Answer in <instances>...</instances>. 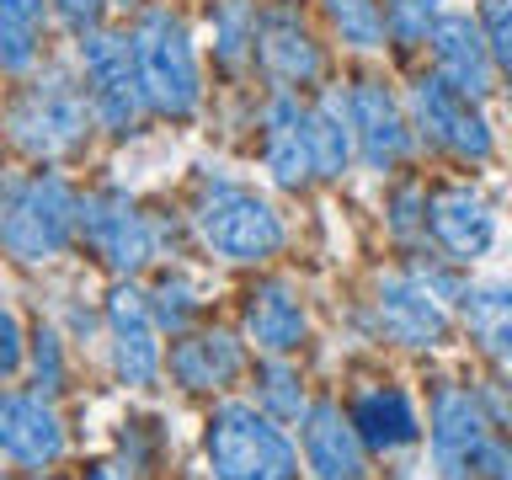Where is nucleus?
<instances>
[{"label":"nucleus","mask_w":512,"mask_h":480,"mask_svg":"<svg viewBox=\"0 0 512 480\" xmlns=\"http://www.w3.org/2000/svg\"><path fill=\"white\" fill-rule=\"evenodd\" d=\"M304 464L315 480H363V438L352 427V416H342L331 400L304 411Z\"/></svg>","instance_id":"obj_16"},{"label":"nucleus","mask_w":512,"mask_h":480,"mask_svg":"<svg viewBox=\"0 0 512 480\" xmlns=\"http://www.w3.org/2000/svg\"><path fill=\"white\" fill-rule=\"evenodd\" d=\"M459 315L491 358H512V283H475L459 294Z\"/></svg>","instance_id":"obj_22"},{"label":"nucleus","mask_w":512,"mask_h":480,"mask_svg":"<svg viewBox=\"0 0 512 480\" xmlns=\"http://www.w3.org/2000/svg\"><path fill=\"white\" fill-rule=\"evenodd\" d=\"M16 363H22V326H16V315L0 304V374H11Z\"/></svg>","instance_id":"obj_33"},{"label":"nucleus","mask_w":512,"mask_h":480,"mask_svg":"<svg viewBox=\"0 0 512 480\" xmlns=\"http://www.w3.org/2000/svg\"><path fill=\"white\" fill-rule=\"evenodd\" d=\"M432 464H438L443 480H470L491 454V422H486V406L459 390V384H443L432 395Z\"/></svg>","instance_id":"obj_7"},{"label":"nucleus","mask_w":512,"mask_h":480,"mask_svg":"<svg viewBox=\"0 0 512 480\" xmlns=\"http://www.w3.org/2000/svg\"><path fill=\"white\" fill-rule=\"evenodd\" d=\"M0 480H6V475H0Z\"/></svg>","instance_id":"obj_39"},{"label":"nucleus","mask_w":512,"mask_h":480,"mask_svg":"<svg viewBox=\"0 0 512 480\" xmlns=\"http://www.w3.org/2000/svg\"><path fill=\"white\" fill-rule=\"evenodd\" d=\"M43 6L48 0H0V70L22 75L43 43Z\"/></svg>","instance_id":"obj_24"},{"label":"nucleus","mask_w":512,"mask_h":480,"mask_svg":"<svg viewBox=\"0 0 512 480\" xmlns=\"http://www.w3.org/2000/svg\"><path fill=\"white\" fill-rule=\"evenodd\" d=\"M480 32L491 43V59L512 75V0H486L480 6Z\"/></svg>","instance_id":"obj_29"},{"label":"nucleus","mask_w":512,"mask_h":480,"mask_svg":"<svg viewBox=\"0 0 512 480\" xmlns=\"http://www.w3.org/2000/svg\"><path fill=\"white\" fill-rule=\"evenodd\" d=\"M59 16H64V27L80 32V38H91L96 27H102V11H107V0H54Z\"/></svg>","instance_id":"obj_32"},{"label":"nucleus","mask_w":512,"mask_h":480,"mask_svg":"<svg viewBox=\"0 0 512 480\" xmlns=\"http://www.w3.org/2000/svg\"><path fill=\"white\" fill-rule=\"evenodd\" d=\"M427 230H432V240H438L448 256H459V262L486 256L491 240H496V224L486 214V203H480L470 187L432 192V198H427Z\"/></svg>","instance_id":"obj_17"},{"label":"nucleus","mask_w":512,"mask_h":480,"mask_svg":"<svg viewBox=\"0 0 512 480\" xmlns=\"http://www.w3.org/2000/svg\"><path fill=\"white\" fill-rule=\"evenodd\" d=\"M347 112H352V139H358V150L374 171H390L411 155V128L400 118V102L384 91V80H358L347 96Z\"/></svg>","instance_id":"obj_12"},{"label":"nucleus","mask_w":512,"mask_h":480,"mask_svg":"<svg viewBox=\"0 0 512 480\" xmlns=\"http://www.w3.org/2000/svg\"><path fill=\"white\" fill-rule=\"evenodd\" d=\"M486 464H491V480H512V443H502V448L491 443Z\"/></svg>","instance_id":"obj_35"},{"label":"nucleus","mask_w":512,"mask_h":480,"mask_svg":"<svg viewBox=\"0 0 512 480\" xmlns=\"http://www.w3.org/2000/svg\"><path fill=\"white\" fill-rule=\"evenodd\" d=\"M32 379H38V390H64V347H59V336L38 326V336H32Z\"/></svg>","instance_id":"obj_30"},{"label":"nucleus","mask_w":512,"mask_h":480,"mask_svg":"<svg viewBox=\"0 0 512 480\" xmlns=\"http://www.w3.org/2000/svg\"><path fill=\"white\" fill-rule=\"evenodd\" d=\"M214 43H219V59L240 70L246 64V48H256V11L251 0H219L214 6Z\"/></svg>","instance_id":"obj_25"},{"label":"nucleus","mask_w":512,"mask_h":480,"mask_svg":"<svg viewBox=\"0 0 512 480\" xmlns=\"http://www.w3.org/2000/svg\"><path fill=\"white\" fill-rule=\"evenodd\" d=\"M427 43H432V59H438V75H443L459 96H470V102L491 96L496 59H491V43H486V32H480V22H475L470 11L438 16V22H432V32H427Z\"/></svg>","instance_id":"obj_10"},{"label":"nucleus","mask_w":512,"mask_h":480,"mask_svg":"<svg viewBox=\"0 0 512 480\" xmlns=\"http://www.w3.org/2000/svg\"><path fill=\"white\" fill-rule=\"evenodd\" d=\"M438 22V0H384V27L395 32L400 48L422 43Z\"/></svg>","instance_id":"obj_27"},{"label":"nucleus","mask_w":512,"mask_h":480,"mask_svg":"<svg viewBox=\"0 0 512 480\" xmlns=\"http://www.w3.org/2000/svg\"><path fill=\"white\" fill-rule=\"evenodd\" d=\"M240 342L224 331H187L182 342L171 347V379L182 390H224L240 374Z\"/></svg>","instance_id":"obj_20"},{"label":"nucleus","mask_w":512,"mask_h":480,"mask_svg":"<svg viewBox=\"0 0 512 480\" xmlns=\"http://www.w3.org/2000/svg\"><path fill=\"white\" fill-rule=\"evenodd\" d=\"M507 107H512V96H507Z\"/></svg>","instance_id":"obj_38"},{"label":"nucleus","mask_w":512,"mask_h":480,"mask_svg":"<svg viewBox=\"0 0 512 480\" xmlns=\"http://www.w3.org/2000/svg\"><path fill=\"white\" fill-rule=\"evenodd\" d=\"M11 144L32 160H64L86 144V91L64 70H48L43 80L16 91L6 112Z\"/></svg>","instance_id":"obj_3"},{"label":"nucleus","mask_w":512,"mask_h":480,"mask_svg":"<svg viewBox=\"0 0 512 480\" xmlns=\"http://www.w3.org/2000/svg\"><path fill=\"white\" fill-rule=\"evenodd\" d=\"M267 134H262V155H267V171L272 182L299 192L315 182V150H310V112H304L288 91H278L262 112Z\"/></svg>","instance_id":"obj_14"},{"label":"nucleus","mask_w":512,"mask_h":480,"mask_svg":"<svg viewBox=\"0 0 512 480\" xmlns=\"http://www.w3.org/2000/svg\"><path fill=\"white\" fill-rule=\"evenodd\" d=\"M80 64H86V102L102 118L107 134H134L139 112H144V86H139V64L134 43L123 32H91L80 43Z\"/></svg>","instance_id":"obj_6"},{"label":"nucleus","mask_w":512,"mask_h":480,"mask_svg":"<svg viewBox=\"0 0 512 480\" xmlns=\"http://www.w3.org/2000/svg\"><path fill=\"white\" fill-rule=\"evenodd\" d=\"M203 448L214 480H299L294 448L256 406H219L208 416Z\"/></svg>","instance_id":"obj_4"},{"label":"nucleus","mask_w":512,"mask_h":480,"mask_svg":"<svg viewBox=\"0 0 512 480\" xmlns=\"http://www.w3.org/2000/svg\"><path fill=\"white\" fill-rule=\"evenodd\" d=\"M0 454L43 470L64 454V422L43 395H0Z\"/></svg>","instance_id":"obj_13"},{"label":"nucleus","mask_w":512,"mask_h":480,"mask_svg":"<svg viewBox=\"0 0 512 480\" xmlns=\"http://www.w3.org/2000/svg\"><path fill=\"white\" fill-rule=\"evenodd\" d=\"M416 208H427V198H422L416 187H400V198H395V235H411Z\"/></svg>","instance_id":"obj_34"},{"label":"nucleus","mask_w":512,"mask_h":480,"mask_svg":"<svg viewBox=\"0 0 512 480\" xmlns=\"http://www.w3.org/2000/svg\"><path fill=\"white\" fill-rule=\"evenodd\" d=\"M86 480H128V470H123V464H96Z\"/></svg>","instance_id":"obj_36"},{"label":"nucleus","mask_w":512,"mask_h":480,"mask_svg":"<svg viewBox=\"0 0 512 480\" xmlns=\"http://www.w3.org/2000/svg\"><path fill=\"white\" fill-rule=\"evenodd\" d=\"M374 310H379L384 336L400 347H438L448 336V315L422 278H384Z\"/></svg>","instance_id":"obj_15"},{"label":"nucleus","mask_w":512,"mask_h":480,"mask_svg":"<svg viewBox=\"0 0 512 480\" xmlns=\"http://www.w3.org/2000/svg\"><path fill=\"white\" fill-rule=\"evenodd\" d=\"M246 331H251V342L262 352H272V358L294 352L304 342V304H299V294L283 278L256 283L246 294Z\"/></svg>","instance_id":"obj_19"},{"label":"nucleus","mask_w":512,"mask_h":480,"mask_svg":"<svg viewBox=\"0 0 512 480\" xmlns=\"http://www.w3.org/2000/svg\"><path fill=\"white\" fill-rule=\"evenodd\" d=\"M262 406L272 416H283V422H294L304 411V390H299V374L288 363H267L262 368Z\"/></svg>","instance_id":"obj_28"},{"label":"nucleus","mask_w":512,"mask_h":480,"mask_svg":"<svg viewBox=\"0 0 512 480\" xmlns=\"http://www.w3.org/2000/svg\"><path fill=\"white\" fill-rule=\"evenodd\" d=\"M411 112L422 123L427 144H438L454 160H491V128L475 112L470 96H459L443 75H422L411 86Z\"/></svg>","instance_id":"obj_9"},{"label":"nucleus","mask_w":512,"mask_h":480,"mask_svg":"<svg viewBox=\"0 0 512 480\" xmlns=\"http://www.w3.org/2000/svg\"><path fill=\"white\" fill-rule=\"evenodd\" d=\"M134 43V64H139V86H144V107L160 118H192L203 102L198 86V54H192L187 22L166 6H150L128 32Z\"/></svg>","instance_id":"obj_2"},{"label":"nucleus","mask_w":512,"mask_h":480,"mask_svg":"<svg viewBox=\"0 0 512 480\" xmlns=\"http://www.w3.org/2000/svg\"><path fill=\"white\" fill-rule=\"evenodd\" d=\"M347 416L358 427L363 448H374V454H395V448L416 443V411L400 390H363Z\"/></svg>","instance_id":"obj_21"},{"label":"nucleus","mask_w":512,"mask_h":480,"mask_svg":"<svg viewBox=\"0 0 512 480\" xmlns=\"http://www.w3.org/2000/svg\"><path fill=\"white\" fill-rule=\"evenodd\" d=\"M80 235L91 240V251L102 256L112 272H139L155 256V230L150 219L134 208V198L118 187H102L91 198H80Z\"/></svg>","instance_id":"obj_8"},{"label":"nucleus","mask_w":512,"mask_h":480,"mask_svg":"<svg viewBox=\"0 0 512 480\" xmlns=\"http://www.w3.org/2000/svg\"><path fill=\"white\" fill-rule=\"evenodd\" d=\"M107 331H112V363L118 379L144 390L160 374V347H155V310L139 288H112L107 299Z\"/></svg>","instance_id":"obj_11"},{"label":"nucleus","mask_w":512,"mask_h":480,"mask_svg":"<svg viewBox=\"0 0 512 480\" xmlns=\"http://www.w3.org/2000/svg\"><path fill=\"white\" fill-rule=\"evenodd\" d=\"M150 310L160 326H171V331H187V320H192V288L182 278H166L155 288V299H150Z\"/></svg>","instance_id":"obj_31"},{"label":"nucleus","mask_w":512,"mask_h":480,"mask_svg":"<svg viewBox=\"0 0 512 480\" xmlns=\"http://www.w3.org/2000/svg\"><path fill=\"white\" fill-rule=\"evenodd\" d=\"M331 27L342 32V43L352 48H379L384 43V11L374 0H326Z\"/></svg>","instance_id":"obj_26"},{"label":"nucleus","mask_w":512,"mask_h":480,"mask_svg":"<svg viewBox=\"0 0 512 480\" xmlns=\"http://www.w3.org/2000/svg\"><path fill=\"white\" fill-rule=\"evenodd\" d=\"M310 150H315V176H342L352 160V112L336 91H326L310 107Z\"/></svg>","instance_id":"obj_23"},{"label":"nucleus","mask_w":512,"mask_h":480,"mask_svg":"<svg viewBox=\"0 0 512 480\" xmlns=\"http://www.w3.org/2000/svg\"><path fill=\"white\" fill-rule=\"evenodd\" d=\"M256 54L278 86H315L320 80V48L294 11H267L256 22Z\"/></svg>","instance_id":"obj_18"},{"label":"nucleus","mask_w":512,"mask_h":480,"mask_svg":"<svg viewBox=\"0 0 512 480\" xmlns=\"http://www.w3.org/2000/svg\"><path fill=\"white\" fill-rule=\"evenodd\" d=\"M80 198L59 171H16L0 176V246L16 262H48L75 240Z\"/></svg>","instance_id":"obj_1"},{"label":"nucleus","mask_w":512,"mask_h":480,"mask_svg":"<svg viewBox=\"0 0 512 480\" xmlns=\"http://www.w3.org/2000/svg\"><path fill=\"white\" fill-rule=\"evenodd\" d=\"M496 406H502V411L512 416V390H502V400H496Z\"/></svg>","instance_id":"obj_37"},{"label":"nucleus","mask_w":512,"mask_h":480,"mask_svg":"<svg viewBox=\"0 0 512 480\" xmlns=\"http://www.w3.org/2000/svg\"><path fill=\"white\" fill-rule=\"evenodd\" d=\"M198 235L224 262H267V256L283 251V219L272 214V203H262L256 192L230 187V182L203 192Z\"/></svg>","instance_id":"obj_5"}]
</instances>
